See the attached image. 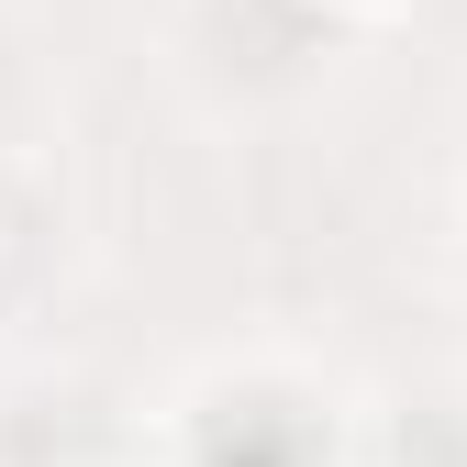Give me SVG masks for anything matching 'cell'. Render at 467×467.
<instances>
[{
    "label": "cell",
    "mask_w": 467,
    "mask_h": 467,
    "mask_svg": "<svg viewBox=\"0 0 467 467\" xmlns=\"http://www.w3.org/2000/svg\"><path fill=\"white\" fill-rule=\"evenodd\" d=\"M334 12H400V0H334Z\"/></svg>",
    "instance_id": "1"
}]
</instances>
